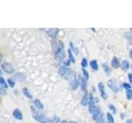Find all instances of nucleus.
I'll return each instance as SVG.
<instances>
[{
	"instance_id": "obj_1",
	"label": "nucleus",
	"mask_w": 132,
	"mask_h": 123,
	"mask_svg": "<svg viewBox=\"0 0 132 123\" xmlns=\"http://www.w3.org/2000/svg\"><path fill=\"white\" fill-rule=\"evenodd\" d=\"M32 117L35 120L37 121L40 123H47L49 122V118L46 117L43 113H41L37 111H34L32 112Z\"/></svg>"
},
{
	"instance_id": "obj_2",
	"label": "nucleus",
	"mask_w": 132,
	"mask_h": 123,
	"mask_svg": "<svg viewBox=\"0 0 132 123\" xmlns=\"http://www.w3.org/2000/svg\"><path fill=\"white\" fill-rule=\"evenodd\" d=\"M107 85L108 87L111 89V91H113L114 93H118L120 90V86L117 85V82L116 80V79L112 78L111 80H109L107 81Z\"/></svg>"
},
{
	"instance_id": "obj_3",
	"label": "nucleus",
	"mask_w": 132,
	"mask_h": 123,
	"mask_svg": "<svg viewBox=\"0 0 132 123\" xmlns=\"http://www.w3.org/2000/svg\"><path fill=\"white\" fill-rule=\"evenodd\" d=\"M1 69L2 71H5L6 73L8 74H12L14 72V71H15V69L11 63L9 62H3L1 64Z\"/></svg>"
},
{
	"instance_id": "obj_4",
	"label": "nucleus",
	"mask_w": 132,
	"mask_h": 123,
	"mask_svg": "<svg viewBox=\"0 0 132 123\" xmlns=\"http://www.w3.org/2000/svg\"><path fill=\"white\" fill-rule=\"evenodd\" d=\"M97 108V107H96V104H95L93 96H92V93H90L89 94V102H88V112L91 113V114H92V112H94Z\"/></svg>"
},
{
	"instance_id": "obj_5",
	"label": "nucleus",
	"mask_w": 132,
	"mask_h": 123,
	"mask_svg": "<svg viewBox=\"0 0 132 123\" xmlns=\"http://www.w3.org/2000/svg\"><path fill=\"white\" fill-rule=\"evenodd\" d=\"M65 79L69 81V85H71V84L77 79L76 78V73L73 71H69V72L67 73V75L65 76Z\"/></svg>"
},
{
	"instance_id": "obj_6",
	"label": "nucleus",
	"mask_w": 132,
	"mask_h": 123,
	"mask_svg": "<svg viewBox=\"0 0 132 123\" xmlns=\"http://www.w3.org/2000/svg\"><path fill=\"white\" fill-rule=\"evenodd\" d=\"M69 68H68L67 66L63 65V66H60V67H59L58 74L61 76V77H64V76H65V75H67V73L69 72Z\"/></svg>"
},
{
	"instance_id": "obj_7",
	"label": "nucleus",
	"mask_w": 132,
	"mask_h": 123,
	"mask_svg": "<svg viewBox=\"0 0 132 123\" xmlns=\"http://www.w3.org/2000/svg\"><path fill=\"white\" fill-rule=\"evenodd\" d=\"M97 86H98V90L100 91V93H101L102 98H103V99H107V93L105 92V87H104L103 83H102V82H99L98 85H97Z\"/></svg>"
},
{
	"instance_id": "obj_8",
	"label": "nucleus",
	"mask_w": 132,
	"mask_h": 123,
	"mask_svg": "<svg viewBox=\"0 0 132 123\" xmlns=\"http://www.w3.org/2000/svg\"><path fill=\"white\" fill-rule=\"evenodd\" d=\"M65 52H64V49H61V50H56L55 51V59L58 62H61L65 58Z\"/></svg>"
},
{
	"instance_id": "obj_9",
	"label": "nucleus",
	"mask_w": 132,
	"mask_h": 123,
	"mask_svg": "<svg viewBox=\"0 0 132 123\" xmlns=\"http://www.w3.org/2000/svg\"><path fill=\"white\" fill-rule=\"evenodd\" d=\"M13 117H15L17 120H20L21 121V120L23 119L22 112V111L20 109H18V108H16V109L13 111Z\"/></svg>"
},
{
	"instance_id": "obj_10",
	"label": "nucleus",
	"mask_w": 132,
	"mask_h": 123,
	"mask_svg": "<svg viewBox=\"0 0 132 123\" xmlns=\"http://www.w3.org/2000/svg\"><path fill=\"white\" fill-rule=\"evenodd\" d=\"M88 102H89V95L87 93V91H85L84 94L83 95V98L81 99V104L83 106H87L88 104Z\"/></svg>"
},
{
	"instance_id": "obj_11",
	"label": "nucleus",
	"mask_w": 132,
	"mask_h": 123,
	"mask_svg": "<svg viewBox=\"0 0 132 123\" xmlns=\"http://www.w3.org/2000/svg\"><path fill=\"white\" fill-rule=\"evenodd\" d=\"M102 114V111H101V108L97 107L96 109H95V111L93 112H92V119L95 120V121H97V119H98V117L101 116Z\"/></svg>"
},
{
	"instance_id": "obj_12",
	"label": "nucleus",
	"mask_w": 132,
	"mask_h": 123,
	"mask_svg": "<svg viewBox=\"0 0 132 123\" xmlns=\"http://www.w3.org/2000/svg\"><path fill=\"white\" fill-rule=\"evenodd\" d=\"M14 79L17 80H19V81H24L26 80V76L24 73L18 72V73L15 74V76H14Z\"/></svg>"
},
{
	"instance_id": "obj_13",
	"label": "nucleus",
	"mask_w": 132,
	"mask_h": 123,
	"mask_svg": "<svg viewBox=\"0 0 132 123\" xmlns=\"http://www.w3.org/2000/svg\"><path fill=\"white\" fill-rule=\"evenodd\" d=\"M0 88L5 90H7V89H8V84H7L6 80H4V78L3 76L0 77Z\"/></svg>"
},
{
	"instance_id": "obj_14",
	"label": "nucleus",
	"mask_w": 132,
	"mask_h": 123,
	"mask_svg": "<svg viewBox=\"0 0 132 123\" xmlns=\"http://www.w3.org/2000/svg\"><path fill=\"white\" fill-rule=\"evenodd\" d=\"M33 103H34V105L36 107L37 109H39V110H43L44 109V105L42 104V103H41L39 99H35L33 101Z\"/></svg>"
},
{
	"instance_id": "obj_15",
	"label": "nucleus",
	"mask_w": 132,
	"mask_h": 123,
	"mask_svg": "<svg viewBox=\"0 0 132 123\" xmlns=\"http://www.w3.org/2000/svg\"><path fill=\"white\" fill-rule=\"evenodd\" d=\"M89 65H90V67H91L92 70H94V71L98 70V64H97V60H92L89 62Z\"/></svg>"
},
{
	"instance_id": "obj_16",
	"label": "nucleus",
	"mask_w": 132,
	"mask_h": 123,
	"mask_svg": "<svg viewBox=\"0 0 132 123\" xmlns=\"http://www.w3.org/2000/svg\"><path fill=\"white\" fill-rule=\"evenodd\" d=\"M102 67H103V71H104V73L105 75L107 76H111V70L110 69V67L108 66L107 65V64H102Z\"/></svg>"
},
{
	"instance_id": "obj_17",
	"label": "nucleus",
	"mask_w": 132,
	"mask_h": 123,
	"mask_svg": "<svg viewBox=\"0 0 132 123\" xmlns=\"http://www.w3.org/2000/svg\"><path fill=\"white\" fill-rule=\"evenodd\" d=\"M111 66H112V67H114V68H118L119 67L120 62H119V59L117 58H116V57L112 58V60H111Z\"/></svg>"
},
{
	"instance_id": "obj_18",
	"label": "nucleus",
	"mask_w": 132,
	"mask_h": 123,
	"mask_svg": "<svg viewBox=\"0 0 132 123\" xmlns=\"http://www.w3.org/2000/svg\"><path fill=\"white\" fill-rule=\"evenodd\" d=\"M49 35H50L51 38H54L55 39L56 36H57V34H58V29H50V31L48 32Z\"/></svg>"
},
{
	"instance_id": "obj_19",
	"label": "nucleus",
	"mask_w": 132,
	"mask_h": 123,
	"mask_svg": "<svg viewBox=\"0 0 132 123\" xmlns=\"http://www.w3.org/2000/svg\"><path fill=\"white\" fill-rule=\"evenodd\" d=\"M79 86V79H76L74 82H73L71 85H70V88H71L72 90H76Z\"/></svg>"
},
{
	"instance_id": "obj_20",
	"label": "nucleus",
	"mask_w": 132,
	"mask_h": 123,
	"mask_svg": "<svg viewBox=\"0 0 132 123\" xmlns=\"http://www.w3.org/2000/svg\"><path fill=\"white\" fill-rule=\"evenodd\" d=\"M22 93H23V94L25 95L26 98H30V99H31V98H33V96L31 95V93L30 91H29L28 88H26V87L23 88V90H22Z\"/></svg>"
},
{
	"instance_id": "obj_21",
	"label": "nucleus",
	"mask_w": 132,
	"mask_h": 123,
	"mask_svg": "<svg viewBox=\"0 0 132 123\" xmlns=\"http://www.w3.org/2000/svg\"><path fill=\"white\" fill-rule=\"evenodd\" d=\"M130 67V64H129V62L127 60H124L123 62H121V68L123 71H127Z\"/></svg>"
},
{
	"instance_id": "obj_22",
	"label": "nucleus",
	"mask_w": 132,
	"mask_h": 123,
	"mask_svg": "<svg viewBox=\"0 0 132 123\" xmlns=\"http://www.w3.org/2000/svg\"><path fill=\"white\" fill-rule=\"evenodd\" d=\"M68 54H69V60L72 63H75V58L74 56V53H72L71 49H68Z\"/></svg>"
},
{
	"instance_id": "obj_23",
	"label": "nucleus",
	"mask_w": 132,
	"mask_h": 123,
	"mask_svg": "<svg viewBox=\"0 0 132 123\" xmlns=\"http://www.w3.org/2000/svg\"><path fill=\"white\" fill-rule=\"evenodd\" d=\"M107 123H114V122H115L113 116H112V114H111L110 112L107 113Z\"/></svg>"
},
{
	"instance_id": "obj_24",
	"label": "nucleus",
	"mask_w": 132,
	"mask_h": 123,
	"mask_svg": "<svg viewBox=\"0 0 132 123\" xmlns=\"http://www.w3.org/2000/svg\"><path fill=\"white\" fill-rule=\"evenodd\" d=\"M60 121V118L57 117V116H55L51 119H49V122L47 123H59Z\"/></svg>"
},
{
	"instance_id": "obj_25",
	"label": "nucleus",
	"mask_w": 132,
	"mask_h": 123,
	"mask_svg": "<svg viewBox=\"0 0 132 123\" xmlns=\"http://www.w3.org/2000/svg\"><path fill=\"white\" fill-rule=\"evenodd\" d=\"M81 88L84 91H86L87 88V80L85 78H83L81 80Z\"/></svg>"
},
{
	"instance_id": "obj_26",
	"label": "nucleus",
	"mask_w": 132,
	"mask_h": 123,
	"mask_svg": "<svg viewBox=\"0 0 132 123\" xmlns=\"http://www.w3.org/2000/svg\"><path fill=\"white\" fill-rule=\"evenodd\" d=\"M70 49H71V51H73V53H74L75 54H76V55H77L78 53H79V50H78V48H75L72 42H70Z\"/></svg>"
},
{
	"instance_id": "obj_27",
	"label": "nucleus",
	"mask_w": 132,
	"mask_h": 123,
	"mask_svg": "<svg viewBox=\"0 0 132 123\" xmlns=\"http://www.w3.org/2000/svg\"><path fill=\"white\" fill-rule=\"evenodd\" d=\"M81 66L83 68H86L88 66V59L86 58H84L82 59V62H81Z\"/></svg>"
},
{
	"instance_id": "obj_28",
	"label": "nucleus",
	"mask_w": 132,
	"mask_h": 123,
	"mask_svg": "<svg viewBox=\"0 0 132 123\" xmlns=\"http://www.w3.org/2000/svg\"><path fill=\"white\" fill-rule=\"evenodd\" d=\"M8 84L11 88H14V86H15V81H14L13 79H8Z\"/></svg>"
},
{
	"instance_id": "obj_29",
	"label": "nucleus",
	"mask_w": 132,
	"mask_h": 123,
	"mask_svg": "<svg viewBox=\"0 0 132 123\" xmlns=\"http://www.w3.org/2000/svg\"><path fill=\"white\" fill-rule=\"evenodd\" d=\"M82 71H83V74H84V78H85L88 80L89 79V74H88V71H86L84 68L82 69Z\"/></svg>"
},
{
	"instance_id": "obj_30",
	"label": "nucleus",
	"mask_w": 132,
	"mask_h": 123,
	"mask_svg": "<svg viewBox=\"0 0 132 123\" xmlns=\"http://www.w3.org/2000/svg\"><path fill=\"white\" fill-rule=\"evenodd\" d=\"M126 98L128 100H132V90L126 91Z\"/></svg>"
},
{
	"instance_id": "obj_31",
	"label": "nucleus",
	"mask_w": 132,
	"mask_h": 123,
	"mask_svg": "<svg viewBox=\"0 0 132 123\" xmlns=\"http://www.w3.org/2000/svg\"><path fill=\"white\" fill-rule=\"evenodd\" d=\"M109 109L111 110V111H112V113H113V114H116L117 110H116V108H115V106H114V105L110 104V105H109Z\"/></svg>"
},
{
	"instance_id": "obj_32",
	"label": "nucleus",
	"mask_w": 132,
	"mask_h": 123,
	"mask_svg": "<svg viewBox=\"0 0 132 123\" xmlns=\"http://www.w3.org/2000/svg\"><path fill=\"white\" fill-rule=\"evenodd\" d=\"M123 85V87H124L125 90H126L127 91H128V90H131V85H130V84L125 82V83H123V85Z\"/></svg>"
},
{
	"instance_id": "obj_33",
	"label": "nucleus",
	"mask_w": 132,
	"mask_h": 123,
	"mask_svg": "<svg viewBox=\"0 0 132 123\" xmlns=\"http://www.w3.org/2000/svg\"><path fill=\"white\" fill-rule=\"evenodd\" d=\"M96 123H104V116H103V114H101V116L98 117V119L97 120Z\"/></svg>"
},
{
	"instance_id": "obj_34",
	"label": "nucleus",
	"mask_w": 132,
	"mask_h": 123,
	"mask_svg": "<svg viewBox=\"0 0 132 123\" xmlns=\"http://www.w3.org/2000/svg\"><path fill=\"white\" fill-rule=\"evenodd\" d=\"M70 65V61L69 60H67V61H65V62H64V66H69Z\"/></svg>"
},
{
	"instance_id": "obj_35",
	"label": "nucleus",
	"mask_w": 132,
	"mask_h": 123,
	"mask_svg": "<svg viewBox=\"0 0 132 123\" xmlns=\"http://www.w3.org/2000/svg\"><path fill=\"white\" fill-rule=\"evenodd\" d=\"M128 78H129L130 82H131V84L132 85V74H129V75H128Z\"/></svg>"
},
{
	"instance_id": "obj_36",
	"label": "nucleus",
	"mask_w": 132,
	"mask_h": 123,
	"mask_svg": "<svg viewBox=\"0 0 132 123\" xmlns=\"http://www.w3.org/2000/svg\"><path fill=\"white\" fill-rule=\"evenodd\" d=\"M130 57H131V58L132 59V49L130 51Z\"/></svg>"
},
{
	"instance_id": "obj_37",
	"label": "nucleus",
	"mask_w": 132,
	"mask_h": 123,
	"mask_svg": "<svg viewBox=\"0 0 132 123\" xmlns=\"http://www.w3.org/2000/svg\"><path fill=\"white\" fill-rule=\"evenodd\" d=\"M126 123H132V120H131V119H130V120H127Z\"/></svg>"
},
{
	"instance_id": "obj_38",
	"label": "nucleus",
	"mask_w": 132,
	"mask_h": 123,
	"mask_svg": "<svg viewBox=\"0 0 132 123\" xmlns=\"http://www.w3.org/2000/svg\"><path fill=\"white\" fill-rule=\"evenodd\" d=\"M60 123H68L67 121H62V122H60Z\"/></svg>"
},
{
	"instance_id": "obj_39",
	"label": "nucleus",
	"mask_w": 132,
	"mask_h": 123,
	"mask_svg": "<svg viewBox=\"0 0 132 123\" xmlns=\"http://www.w3.org/2000/svg\"><path fill=\"white\" fill-rule=\"evenodd\" d=\"M68 123H78V122H74V121H70V122H69Z\"/></svg>"
},
{
	"instance_id": "obj_40",
	"label": "nucleus",
	"mask_w": 132,
	"mask_h": 123,
	"mask_svg": "<svg viewBox=\"0 0 132 123\" xmlns=\"http://www.w3.org/2000/svg\"><path fill=\"white\" fill-rule=\"evenodd\" d=\"M131 69H132V66H131Z\"/></svg>"
},
{
	"instance_id": "obj_41",
	"label": "nucleus",
	"mask_w": 132,
	"mask_h": 123,
	"mask_svg": "<svg viewBox=\"0 0 132 123\" xmlns=\"http://www.w3.org/2000/svg\"><path fill=\"white\" fill-rule=\"evenodd\" d=\"M131 31H132V29H131Z\"/></svg>"
}]
</instances>
